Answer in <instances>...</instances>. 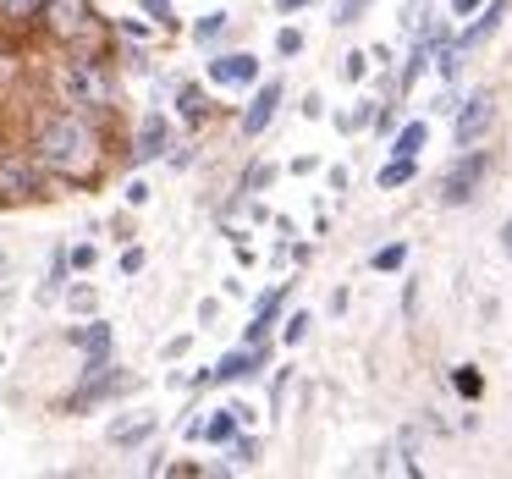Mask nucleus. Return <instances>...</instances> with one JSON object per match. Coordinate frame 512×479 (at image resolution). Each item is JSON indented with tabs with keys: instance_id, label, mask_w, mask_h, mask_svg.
<instances>
[{
	"instance_id": "9b49d317",
	"label": "nucleus",
	"mask_w": 512,
	"mask_h": 479,
	"mask_svg": "<svg viewBox=\"0 0 512 479\" xmlns=\"http://www.w3.org/2000/svg\"><path fill=\"white\" fill-rule=\"evenodd\" d=\"M507 6H512V0H485V6H479V17H474V23L463 28V34H457V45H463V50L485 45V39H490V34H496V28H501V17H507Z\"/></svg>"
},
{
	"instance_id": "cd10ccee",
	"label": "nucleus",
	"mask_w": 512,
	"mask_h": 479,
	"mask_svg": "<svg viewBox=\"0 0 512 479\" xmlns=\"http://www.w3.org/2000/svg\"><path fill=\"white\" fill-rule=\"evenodd\" d=\"M364 12H369V0H342V6H336V23H342V28H353Z\"/></svg>"
},
{
	"instance_id": "5701e85b",
	"label": "nucleus",
	"mask_w": 512,
	"mask_h": 479,
	"mask_svg": "<svg viewBox=\"0 0 512 479\" xmlns=\"http://www.w3.org/2000/svg\"><path fill=\"white\" fill-rule=\"evenodd\" d=\"M226 452H232L237 468H248L259 457V441H254V435H232V441H226Z\"/></svg>"
},
{
	"instance_id": "72a5a7b5",
	"label": "nucleus",
	"mask_w": 512,
	"mask_h": 479,
	"mask_svg": "<svg viewBox=\"0 0 512 479\" xmlns=\"http://www.w3.org/2000/svg\"><path fill=\"white\" fill-rule=\"evenodd\" d=\"M479 6H485V0H452V12H457V17H474Z\"/></svg>"
},
{
	"instance_id": "ddd939ff",
	"label": "nucleus",
	"mask_w": 512,
	"mask_h": 479,
	"mask_svg": "<svg viewBox=\"0 0 512 479\" xmlns=\"http://www.w3.org/2000/svg\"><path fill=\"white\" fill-rule=\"evenodd\" d=\"M177 116L199 133V127L210 122V94H204L199 83H182V89H177Z\"/></svg>"
},
{
	"instance_id": "b1692460",
	"label": "nucleus",
	"mask_w": 512,
	"mask_h": 479,
	"mask_svg": "<svg viewBox=\"0 0 512 479\" xmlns=\"http://www.w3.org/2000/svg\"><path fill=\"white\" fill-rule=\"evenodd\" d=\"M221 28H226V12H210V17H199V23H193V39H199V45H215V39H221Z\"/></svg>"
},
{
	"instance_id": "f03ea898",
	"label": "nucleus",
	"mask_w": 512,
	"mask_h": 479,
	"mask_svg": "<svg viewBox=\"0 0 512 479\" xmlns=\"http://www.w3.org/2000/svg\"><path fill=\"white\" fill-rule=\"evenodd\" d=\"M50 89H56V105L94 116L100 127L111 122L116 105H122V83H116V72H111V61H105V56H94V61H78V56L56 61Z\"/></svg>"
},
{
	"instance_id": "2f4dec72",
	"label": "nucleus",
	"mask_w": 512,
	"mask_h": 479,
	"mask_svg": "<svg viewBox=\"0 0 512 479\" xmlns=\"http://www.w3.org/2000/svg\"><path fill=\"white\" fill-rule=\"evenodd\" d=\"M67 259H72V270H89V265H94V248H89V243H78Z\"/></svg>"
},
{
	"instance_id": "2eb2a0df",
	"label": "nucleus",
	"mask_w": 512,
	"mask_h": 479,
	"mask_svg": "<svg viewBox=\"0 0 512 479\" xmlns=\"http://www.w3.org/2000/svg\"><path fill=\"white\" fill-rule=\"evenodd\" d=\"M155 413H138V419H122V424H111V446H144L149 435H155Z\"/></svg>"
},
{
	"instance_id": "7c9ffc66",
	"label": "nucleus",
	"mask_w": 512,
	"mask_h": 479,
	"mask_svg": "<svg viewBox=\"0 0 512 479\" xmlns=\"http://www.w3.org/2000/svg\"><path fill=\"white\" fill-rule=\"evenodd\" d=\"M138 270H144V248H127V254H122V276H138Z\"/></svg>"
},
{
	"instance_id": "4468645a",
	"label": "nucleus",
	"mask_w": 512,
	"mask_h": 479,
	"mask_svg": "<svg viewBox=\"0 0 512 479\" xmlns=\"http://www.w3.org/2000/svg\"><path fill=\"white\" fill-rule=\"evenodd\" d=\"M424 144H430V127L424 122H402L397 133H391V155H402V160H419Z\"/></svg>"
},
{
	"instance_id": "393cba45",
	"label": "nucleus",
	"mask_w": 512,
	"mask_h": 479,
	"mask_svg": "<svg viewBox=\"0 0 512 479\" xmlns=\"http://www.w3.org/2000/svg\"><path fill=\"white\" fill-rule=\"evenodd\" d=\"M402 265H408V243H386L375 254V270H386V276H391V270H402Z\"/></svg>"
},
{
	"instance_id": "1a4fd4ad",
	"label": "nucleus",
	"mask_w": 512,
	"mask_h": 479,
	"mask_svg": "<svg viewBox=\"0 0 512 479\" xmlns=\"http://www.w3.org/2000/svg\"><path fill=\"white\" fill-rule=\"evenodd\" d=\"M281 94H287L281 83H259V89H254V100L243 105V138H259L270 122H276V111H281Z\"/></svg>"
},
{
	"instance_id": "7ed1b4c3",
	"label": "nucleus",
	"mask_w": 512,
	"mask_h": 479,
	"mask_svg": "<svg viewBox=\"0 0 512 479\" xmlns=\"http://www.w3.org/2000/svg\"><path fill=\"white\" fill-rule=\"evenodd\" d=\"M50 182L56 177L39 166L34 149H0V204H34L45 199Z\"/></svg>"
},
{
	"instance_id": "a211bd4d",
	"label": "nucleus",
	"mask_w": 512,
	"mask_h": 479,
	"mask_svg": "<svg viewBox=\"0 0 512 479\" xmlns=\"http://www.w3.org/2000/svg\"><path fill=\"white\" fill-rule=\"evenodd\" d=\"M39 0H0V28H34Z\"/></svg>"
},
{
	"instance_id": "a878e982",
	"label": "nucleus",
	"mask_w": 512,
	"mask_h": 479,
	"mask_svg": "<svg viewBox=\"0 0 512 479\" xmlns=\"http://www.w3.org/2000/svg\"><path fill=\"white\" fill-rule=\"evenodd\" d=\"M67 309L72 314H94V309H100V292H94V287H72L67 292Z\"/></svg>"
},
{
	"instance_id": "aec40b11",
	"label": "nucleus",
	"mask_w": 512,
	"mask_h": 479,
	"mask_svg": "<svg viewBox=\"0 0 512 479\" xmlns=\"http://www.w3.org/2000/svg\"><path fill=\"white\" fill-rule=\"evenodd\" d=\"M463 56H468L463 45H441V50H435L430 61H435V67H441V78H446V83H457V78H463Z\"/></svg>"
},
{
	"instance_id": "6ab92c4d",
	"label": "nucleus",
	"mask_w": 512,
	"mask_h": 479,
	"mask_svg": "<svg viewBox=\"0 0 512 479\" xmlns=\"http://www.w3.org/2000/svg\"><path fill=\"white\" fill-rule=\"evenodd\" d=\"M452 391H457V397H468V402H474V397H485V375H479L474 364L452 369Z\"/></svg>"
},
{
	"instance_id": "f8f14e48",
	"label": "nucleus",
	"mask_w": 512,
	"mask_h": 479,
	"mask_svg": "<svg viewBox=\"0 0 512 479\" xmlns=\"http://www.w3.org/2000/svg\"><path fill=\"white\" fill-rule=\"evenodd\" d=\"M237 430H243V424L232 419V408H221V413H210V419H193V424H188L193 441H210V446H226Z\"/></svg>"
},
{
	"instance_id": "f3484780",
	"label": "nucleus",
	"mask_w": 512,
	"mask_h": 479,
	"mask_svg": "<svg viewBox=\"0 0 512 479\" xmlns=\"http://www.w3.org/2000/svg\"><path fill=\"white\" fill-rule=\"evenodd\" d=\"M419 177V160H402V155H391L386 166H380V193H391V188H408V182Z\"/></svg>"
},
{
	"instance_id": "412c9836",
	"label": "nucleus",
	"mask_w": 512,
	"mask_h": 479,
	"mask_svg": "<svg viewBox=\"0 0 512 479\" xmlns=\"http://www.w3.org/2000/svg\"><path fill=\"white\" fill-rule=\"evenodd\" d=\"M276 325H281V342H287V347H298L303 336H309V325H314V320H309L303 309H292L287 320H276Z\"/></svg>"
},
{
	"instance_id": "0eeeda50",
	"label": "nucleus",
	"mask_w": 512,
	"mask_h": 479,
	"mask_svg": "<svg viewBox=\"0 0 512 479\" xmlns=\"http://www.w3.org/2000/svg\"><path fill=\"white\" fill-rule=\"evenodd\" d=\"M160 155H171V122L160 111H144V122L133 133V149H127V166H149Z\"/></svg>"
},
{
	"instance_id": "9d476101",
	"label": "nucleus",
	"mask_w": 512,
	"mask_h": 479,
	"mask_svg": "<svg viewBox=\"0 0 512 479\" xmlns=\"http://www.w3.org/2000/svg\"><path fill=\"white\" fill-rule=\"evenodd\" d=\"M292 298V281L287 287H276V292H265V298L254 303V320H248V331H243V342L254 347V342H265L270 331H276V320H281V303Z\"/></svg>"
},
{
	"instance_id": "39448f33",
	"label": "nucleus",
	"mask_w": 512,
	"mask_h": 479,
	"mask_svg": "<svg viewBox=\"0 0 512 479\" xmlns=\"http://www.w3.org/2000/svg\"><path fill=\"white\" fill-rule=\"evenodd\" d=\"M490 127H496V94H490V89H474L468 100L452 105V138H457V149L485 144Z\"/></svg>"
},
{
	"instance_id": "20e7f679",
	"label": "nucleus",
	"mask_w": 512,
	"mask_h": 479,
	"mask_svg": "<svg viewBox=\"0 0 512 479\" xmlns=\"http://www.w3.org/2000/svg\"><path fill=\"white\" fill-rule=\"evenodd\" d=\"M34 28L45 39H56V45H72L78 34L100 28V12H94V0H39Z\"/></svg>"
},
{
	"instance_id": "f257e3e1",
	"label": "nucleus",
	"mask_w": 512,
	"mask_h": 479,
	"mask_svg": "<svg viewBox=\"0 0 512 479\" xmlns=\"http://www.w3.org/2000/svg\"><path fill=\"white\" fill-rule=\"evenodd\" d=\"M28 149L39 155V166L50 171L56 182H72V188H89L105 166V127L83 111H67V105H50L45 116L34 122V138Z\"/></svg>"
},
{
	"instance_id": "c756f323",
	"label": "nucleus",
	"mask_w": 512,
	"mask_h": 479,
	"mask_svg": "<svg viewBox=\"0 0 512 479\" xmlns=\"http://www.w3.org/2000/svg\"><path fill=\"white\" fill-rule=\"evenodd\" d=\"M342 72H347V78H353V83H364V78H369V50H353Z\"/></svg>"
},
{
	"instance_id": "f704fd0d",
	"label": "nucleus",
	"mask_w": 512,
	"mask_h": 479,
	"mask_svg": "<svg viewBox=\"0 0 512 479\" xmlns=\"http://www.w3.org/2000/svg\"><path fill=\"white\" fill-rule=\"evenodd\" d=\"M501 248H507V259H512V215H507V226H501Z\"/></svg>"
},
{
	"instance_id": "bb28decb",
	"label": "nucleus",
	"mask_w": 512,
	"mask_h": 479,
	"mask_svg": "<svg viewBox=\"0 0 512 479\" xmlns=\"http://www.w3.org/2000/svg\"><path fill=\"white\" fill-rule=\"evenodd\" d=\"M298 50H303V34H298V28H281V34H276V56H298Z\"/></svg>"
},
{
	"instance_id": "c9c22d12",
	"label": "nucleus",
	"mask_w": 512,
	"mask_h": 479,
	"mask_svg": "<svg viewBox=\"0 0 512 479\" xmlns=\"http://www.w3.org/2000/svg\"><path fill=\"white\" fill-rule=\"evenodd\" d=\"M281 12H303V6H309V0H276Z\"/></svg>"
},
{
	"instance_id": "dca6fc26",
	"label": "nucleus",
	"mask_w": 512,
	"mask_h": 479,
	"mask_svg": "<svg viewBox=\"0 0 512 479\" xmlns=\"http://www.w3.org/2000/svg\"><path fill=\"white\" fill-rule=\"evenodd\" d=\"M72 347H83L89 358H111V325H105V320L78 325V331H72Z\"/></svg>"
},
{
	"instance_id": "473e14b6",
	"label": "nucleus",
	"mask_w": 512,
	"mask_h": 479,
	"mask_svg": "<svg viewBox=\"0 0 512 479\" xmlns=\"http://www.w3.org/2000/svg\"><path fill=\"white\" fill-rule=\"evenodd\" d=\"M127 204H149V182H127Z\"/></svg>"
},
{
	"instance_id": "4be33fe9",
	"label": "nucleus",
	"mask_w": 512,
	"mask_h": 479,
	"mask_svg": "<svg viewBox=\"0 0 512 479\" xmlns=\"http://www.w3.org/2000/svg\"><path fill=\"white\" fill-rule=\"evenodd\" d=\"M270 182H276V166H270V160H259V166H248V177H243V188H237V193H265Z\"/></svg>"
},
{
	"instance_id": "6e6552de",
	"label": "nucleus",
	"mask_w": 512,
	"mask_h": 479,
	"mask_svg": "<svg viewBox=\"0 0 512 479\" xmlns=\"http://www.w3.org/2000/svg\"><path fill=\"white\" fill-rule=\"evenodd\" d=\"M210 83H221V89H248V83H259V61L248 56V50H226V56L210 61Z\"/></svg>"
},
{
	"instance_id": "c85d7f7f",
	"label": "nucleus",
	"mask_w": 512,
	"mask_h": 479,
	"mask_svg": "<svg viewBox=\"0 0 512 479\" xmlns=\"http://www.w3.org/2000/svg\"><path fill=\"white\" fill-rule=\"evenodd\" d=\"M138 6H144V12L155 17L160 28H177V17H171V0H138Z\"/></svg>"
},
{
	"instance_id": "423d86ee",
	"label": "nucleus",
	"mask_w": 512,
	"mask_h": 479,
	"mask_svg": "<svg viewBox=\"0 0 512 479\" xmlns=\"http://www.w3.org/2000/svg\"><path fill=\"white\" fill-rule=\"evenodd\" d=\"M485 171H490V155H485V149H479V144L463 149V155L446 166V177H441V204H446V210H463V204L479 193Z\"/></svg>"
}]
</instances>
